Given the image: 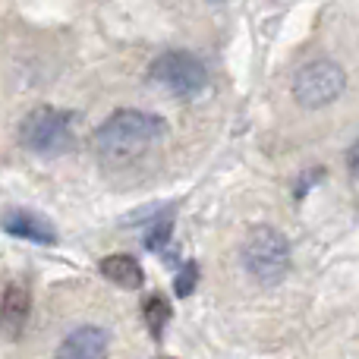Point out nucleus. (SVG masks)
Listing matches in <instances>:
<instances>
[{
    "mask_svg": "<svg viewBox=\"0 0 359 359\" xmlns=\"http://www.w3.org/2000/svg\"><path fill=\"white\" fill-rule=\"evenodd\" d=\"M164 136H168V123L158 114L123 107L95 130V151L111 164H123L145 155Z\"/></svg>",
    "mask_w": 359,
    "mask_h": 359,
    "instance_id": "1",
    "label": "nucleus"
},
{
    "mask_svg": "<svg viewBox=\"0 0 359 359\" xmlns=\"http://www.w3.org/2000/svg\"><path fill=\"white\" fill-rule=\"evenodd\" d=\"M19 142L32 155H67L76 145V117L69 111H60V107H35L19 126Z\"/></svg>",
    "mask_w": 359,
    "mask_h": 359,
    "instance_id": "2",
    "label": "nucleus"
},
{
    "mask_svg": "<svg viewBox=\"0 0 359 359\" xmlns=\"http://www.w3.org/2000/svg\"><path fill=\"white\" fill-rule=\"evenodd\" d=\"M243 265L259 284H278L290 268L287 236L274 227H252L243 243Z\"/></svg>",
    "mask_w": 359,
    "mask_h": 359,
    "instance_id": "3",
    "label": "nucleus"
},
{
    "mask_svg": "<svg viewBox=\"0 0 359 359\" xmlns=\"http://www.w3.org/2000/svg\"><path fill=\"white\" fill-rule=\"evenodd\" d=\"M149 79L155 86L168 88L170 95H180V98H189V95H198L205 86H208V69L189 50H168L161 54L149 69Z\"/></svg>",
    "mask_w": 359,
    "mask_h": 359,
    "instance_id": "4",
    "label": "nucleus"
},
{
    "mask_svg": "<svg viewBox=\"0 0 359 359\" xmlns=\"http://www.w3.org/2000/svg\"><path fill=\"white\" fill-rule=\"evenodd\" d=\"M347 76L334 60H312L293 79V98L303 107H325L334 98H341Z\"/></svg>",
    "mask_w": 359,
    "mask_h": 359,
    "instance_id": "5",
    "label": "nucleus"
},
{
    "mask_svg": "<svg viewBox=\"0 0 359 359\" xmlns=\"http://www.w3.org/2000/svg\"><path fill=\"white\" fill-rule=\"evenodd\" d=\"M25 318H29V287L10 280L4 290V303H0V328L6 337L16 341L25 328Z\"/></svg>",
    "mask_w": 359,
    "mask_h": 359,
    "instance_id": "6",
    "label": "nucleus"
},
{
    "mask_svg": "<svg viewBox=\"0 0 359 359\" xmlns=\"http://www.w3.org/2000/svg\"><path fill=\"white\" fill-rule=\"evenodd\" d=\"M0 227H4L10 236H19V240H29V243H41V246H54L57 243L54 227H50L44 217L32 215V211H22V208L4 215Z\"/></svg>",
    "mask_w": 359,
    "mask_h": 359,
    "instance_id": "7",
    "label": "nucleus"
},
{
    "mask_svg": "<svg viewBox=\"0 0 359 359\" xmlns=\"http://www.w3.org/2000/svg\"><path fill=\"white\" fill-rule=\"evenodd\" d=\"M107 350V331L104 328H76L67 341L60 344L57 356H69V359H88V356H104Z\"/></svg>",
    "mask_w": 359,
    "mask_h": 359,
    "instance_id": "8",
    "label": "nucleus"
},
{
    "mask_svg": "<svg viewBox=\"0 0 359 359\" xmlns=\"http://www.w3.org/2000/svg\"><path fill=\"white\" fill-rule=\"evenodd\" d=\"M98 268L111 284L123 287V290H139L145 284V271L139 265V259H133V255H104Z\"/></svg>",
    "mask_w": 359,
    "mask_h": 359,
    "instance_id": "9",
    "label": "nucleus"
},
{
    "mask_svg": "<svg viewBox=\"0 0 359 359\" xmlns=\"http://www.w3.org/2000/svg\"><path fill=\"white\" fill-rule=\"evenodd\" d=\"M142 316H145V325H149V334L155 337V341H161V334H164V325L170 322V306H168V299H164L161 293H155V297H149V299H145V309H142Z\"/></svg>",
    "mask_w": 359,
    "mask_h": 359,
    "instance_id": "10",
    "label": "nucleus"
},
{
    "mask_svg": "<svg viewBox=\"0 0 359 359\" xmlns=\"http://www.w3.org/2000/svg\"><path fill=\"white\" fill-rule=\"evenodd\" d=\"M196 278H198V268L192 265V262H183L177 271V280H174L177 297H189V293L196 290Z\"/></svg>",
    "mask_w": 359,
    "mask_h": 359,
    "instance_id": "11",
    "label": "nucleus"
},
{
    "mask_svg": "<svg viewBox=\"0 0 359 359\" xmlns=\"http://www.w3.org/2000/svg\"><path fill=\"white\" fill-rule=\"evenodd\" d=\"M347 168H350V174H353V180H359V142L347 151Z\"/></svg>",
    "mask_w": 359,
    "mask_h": 359,
    "instance_id": "12",
    "label": "nucleus"
},
{
    "mask_svg": "<svg viewBox=\"0 0 359 359\" xmlns=\"http://www.w3.org/2000/svg\"><path fill=\"white\" fill-rule=\"evenodd\" d=\"M208 4H221V0H208Z\"/></svg>",
    "mask_w": 359,
    "mask_h": 359,
    "instance_id": "13",
    "label": "nucleus"
}]
</instances>
